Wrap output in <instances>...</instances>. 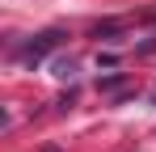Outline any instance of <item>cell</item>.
Here are the masks:
<instances>
[{"label":"cell","instance_id":"1","mask_svg":"<svg viewBox=\"0 0 156 152\" xmlns=\"http://www.w3.org/2000/svg\"><path fill=\"white\" fill-rule=\"evenodd\" d=\"M59 42H63V30H47V34L30 38L26 47H21V63H26V68H38V63H42V59H47Z\"/></svg>","mask_w":156,"mask_h":152},{"label":"cell","instance_id":"2","mask_svg":"<svg viewBox=\"0 0 156 152\" xmlns=\"http://www.w3.org/2000/svg\"><path fill=\"white\" fill-rule=\"evenodd\" d=\"M72 72H76V63H72V59H55V76H63V80H68Z\"/></svg>","mask_w":156,"mask_h":152}]
</instances>
